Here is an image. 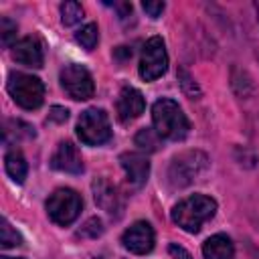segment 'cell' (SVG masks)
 I'll list each match as a JSON object with an SVG mask.
<instances>
[{"label": "cell", "mask_w": 259, "mask_h": 259, "mask_svg": "<svg viewBox=\"0 0 259 259\" xmlns=\"http://www.w3.org/2000/svg\"><path fill=\"white\" fill-rule=\"evenodd\" d=\"M113 6L117 8V12H119V16H121V18H125V16H130V14H132V4H130V2H115Z\"/></svg>", "instance_id": "26"}, {"label": "cell", "mask_w": 259, "mask_h": 259, "mask_svg": "<svg viewBox=\"0 0 259 259\" xmlns=\"http://www.w3.org/2000/svg\"><path fill=\"white\" fill-rule=\"evenodd\" d=\"M16 22H12L8 16H2L0 18V36H2V42L8 47V45H12L14 42V38H16ZM16 45V42H14Z\"/></svg>", "instance_id": "21"}, {"label": "cell", "mask_w": 259, "mask_h": 259, "mask_svg": "<svg viewBox=\"0 0 259 259\" xmlns=\"http://www.w3.org/2000/svg\"><path fill=\"white\" fill-rule=\"evenodd\" d=\"M136 146H140V148L146 150V152H156V150L162 146V138L158 136L156 130L142 127V130L136 134Z\"/></svg>", "instance_id": "17"}, {"label": "cell", "mask_w": 259, "mask_h": 259, "mask_svg": "<svg viewBox=\"0 0 259 259\" xmlns=\"http://www.w3.org/2000/svg\"><path fill=\"white\" fill-rule=\"evenodd\" d=\"M12 57L16 63L32 69H40L45 63V51L38 38L34 36H24L12 47Z\"/></svg>", "instance_id": "11"}, {"label": "cell", "mask_w": 259, "mask_h": 259, "mask_svg": "<svg viewBox=\"0 0 259 259\" xmlns=\"http://www.w3.org/2000/svg\"><path fill=\"white\" fill-rule=\"evenodd\" d=\"M217 212V200L206 194H192L182 198L172 208V221L186 233H198L206 221Z\"/></svg>", "instance_id": "1"}, {"label": "cell", "mask_w": 259, "mask_h": 259, "mask_svg": "<svg viewBox=\"0 0 259 259\" xmlns=\"http://www.w3.org/2000/svg\"><path fill=\"white\" fill-rule=\"evenodd\" d=\"M83 18V6L75 0H69V2H63L61 4V22L65 26H73L77 22H81Z\"/></svg>", "instance_id": "18"}, {"label": "cell", "mask_w": 259, "mask_h": 259, "mask_svg": "<svg viewBox=\"0 0 259 259\" xmlns=\"http://www.w3.org/2000/svg\"><path fill=\"white\" fill-rule=\"evenodd\" d=\"M4 166H6V172L8 176L14 180V182H24L26 174H28V164L22 156V152L18 148H10L4 156Z\"/></svg>", "instance_id": "16"}, {"label": "cell", "mask_w": 259, "mask_h": 259, "mask_svg": "<svg viewBox=\"0 0 259 259\" xmlns=\"http://www.w3.org/2000/svg\"><path fill=\"white\" fill-rule=\"evenodd\" d=\"M0 259H18V257H0Z\"/></svg>", "instance_id": "27"}, {"label": "cell", "mask_w": 259, "mask_h": 259, "mask_svg": "<svg viewBox=\"0 0 259 259\" xmlns=\"http://www.w3.org/2000/svg\"><path fill=\"white\" fill-rule=\"evenodd\" d=\"M202 255H204V259H233L235 257L233 241L223 233L212 235V237H208L204 241Z\"/></svg>", "instance_id": "15"}, {"label": "cell", "mask_w": 259, "mask_h": 259, "mask_svg": "<svg viewBox=\"0 0 259 259\" xmlns=\"http://www.w3.org/2000/svg\"><path fill=\"white\" fill-rule=\"evenodd\" d=\"M67 117H69V111H67L65 107H59V105H55V107L51 109V113H49V119H51V121H59V123L65 121Z\"/></svg>", "instance_id": "25"}, {"label": "cell", "mask_w": 259, "mask_h": 259, "mask_svg": "<svg viewBox=\"0 0 259 259\" xmlns=\"http://www.w3.org/2000/svg\"><path fill=\"white\" fill-rule=\"evenodd\" d=\"M61 87L67 91L71 99H77V101H85L93 97V91H95L93 77L83 65H67L61 71Z\"/></svg>", "instance_id": "8"}, {"label": "cell", "mask_w": 259, "mask_h": 259, "mask_svg": "<svg viewBox=\"0 0 259 259\" xmlns=\"http://www.w3.org/2000/svg\"><path fill=\"white\" fill-rule=\"evenodd\" d=\"M20 243H22V237L10 227V223L6 219H0V245L4 249H8V247H16Z\"/></svg>", "instance_id": "20"}, {"label": "cell", "mask_w": 259, "mask_h": 259, "mask_svg": "<svg viewBox=\"0 0 259 259\" xmlns=\"http://www.w3.org/2000/svg\"><path fill=\"white\" fill-rule=\"evenodd\" d=\"M119 164L125 172L127 182H132L134 186H142L148 180L150 174V162L144 154L140 152H125L119 156Z\"/></svg>", "instance_id": "14"}, {"label": "cell", "mask_w": 259, "mask_h": 259, "mask_svg": "<svg viewBox=\"0 0 259 259\" xmlns=\"http://www.w3.org/2000/svg\"><path fill=\"white\" fill-rule=\"evenodd\" d=\"M77 136L87 146H101L111 138L109 117L103 109L89 107L79 115L77 121Z\"/></svg>", "instance_id": "5"}, {"label": "cell", "mask_w": 259, "mask_h": 259, "mask_svg": "<svg viewBox=\"0 0 259 259\" xmlns=\"http://www.w3.org/2000/svg\"><path fill=\"white\" fill-rule=\"evenodd\" d=\"M208 166V158L202 152H184L180 156H176L170 162L168 168V182L174 188H182L188 186L190 182H194Z\"/></svg>", "instance_id": "4"}, {"label": "cell", "mask_w": 259, "mask_h": 259, "mask_svg": "<svg viewBox=\"0 0 259 259\" xmlns=\"http://www.w3.org/2000/svg\"><path fill=\"white\" fill-rule=\"evenodd\" d=\"M255 8H257V16H259V2H257V4H255Z\"/></svg>", "instance_id": "28"}, {"label": "cell", "mask_w": 259, "mask_h": 259, "mask_svg": "<svg viewBox=\"0 0 259 259\" xmlns=\"http://www.w3.org/2000/svg\"><path fill=\"white\" fill-rule=\"evenodd\" d=\"M51 166L59 172H69V174L83 172V160H81L77 146H73L71 142H59V146L51 158Z\"/></svg>", "instance_id": "13"}, {"label": "cell", "mask_w": 259, "mask_h": 259, "mask_svg": "<svg viewBox=\"0 0 259 259\" xmlns=\"http://www.w3.org/2000/svg\"><path fill=\"white\" fill-rule=\"evenodd\" d=\"M81 206H83V200L73 188H57L47 200L49 219L61 227L71 225L79 217Z\"/></svg>", "instance_id": "6"}, {"label": "cell", "mask_w": 259, "mask_h": 259, "mask_svg": "<svg viewBox=\"0 0 259 259\" xmlns=\"http://www.w3.org/2000/svg\"><path fill=\"white\" fill-rule=\"evenodd\" d=\"M142 8L146 10V14L148 16H152V18H158L162 12H164V8H166V4L164 2H160V0H146V2H142Z\"/></svg>", "instance_id": "23"}, {"label": "cell", "mask_w": 259, "mask_h": 259, "mask_svg": "<svg viewBox=\"0 0 259 259\" xmlns=\"http://www.w3.org/2000/svg\"><path fill=\"white\" fill-rule=\"evenodd\" d=\"M154 229L150 223L146 221H136L121 237V243L127 251L136 253V255H146L154 249Z\"/></svg>", "instance_id": "9"}, {"label": "cell", "mask_w": 259, "mask_h": 259, "mask_svg": "<svg viewBox=\"0 0 259 259\" xmlns=\"http://www.w3.org/2000/svg\"><path fill=\"white\" fill-rule=\"evenodd\" d=\"M152 121L158 136L164 140H184L190 130L188 117L172 99H158L152 105Z\"/></svg>", "instance_id": "2"}, {"label": "cell", "mask_w": 259, "mask_h": 259, "mask_svg": "<svg viewBox=\"0 0 259 259\" xmlns=\"http://www.w3.org/2000/svg\"><path fill=\"white\" fill-rule=\"evenodd\" d=\"M168 253H170V257H172V259H192V257H190V253H188L184 247L176 245V243L168 245Z\"/></svg>", "instance_id": "24"}, {"label": "cell", "mask_w": 259, "mask_h": 259, "mask_svg": "<svg viewBox=\"0 0 259 259\" xmlns=\"http://www.w3.org/2000/svg\"><path fill=\"white\" fill-rule=\"evenodd\" d=\"M75 40H77V42H79L83 49L93 51V49H95V45H97V40H99V30H97V24H93V22L85 24L81 30H77Z\"/></svg>", "instance_id": "19"}, {"label": "cell", "mask_w": 259, "mask_h": 259, "mask_svg": "<svg viewBox=\"0 0 259 259\" xmlns=\"http://www.w3.org/2000/svg\"><path fill=\"white\" fill-rule=\"evenodd\" d=\"M8 93L24 109H36L45 101V85L38 77L26 73H12L8 77Z\"/></svg>", "instance_id": "3"}, {"label": "cell", "mask_w": 259, "mask_h": 259, "mask_svg": "<svg viewBox=\"0 0 259 259\" xmlns=\"http://www.w3.org/2000/svg\"><path fill=\"white\" fill-rule=\"evenodd\" d=\"M93 196L95 202L111 217H119L123 210V198L117 192V188L113 184H109L105 178H97L93 180Z\"/></svg>", "instance_id": "12"}, {"label": "cell", "mask_w": 259, "mask_h": 259, "mask_svg": "<svg viewBox=\"0 0 259 259\" xmlns=\"http://www.w3.org/2000/svg\"><path fill=\"white\" fill-rule=\"evenodd\" d=\"M103 233V227H101V221L99 219H89L83 227H81V231H79V235H89V237H97V235H101Z\"/></svg>", "instance_id": "22"}, {"label": "cell", "mask_w": 259, "mask_h": 259, "mask_svg": "<svg viewBox=\"0 0 259 259\" xmlns=\"http://www.w3.org/2000/svg\"><path fill=\"white\" fill-rule=\"evenodd\" d=\"M168 69V55L164 40L160 36H152L146 40L140 57V77L144 81H156Z\"/></svg>", "instance_id": "7"}, {"label": "cell", "mask_w": 259, "mask_h": 259, "mask_svg": "<svg viewBox=\"0 0 259 259\" xmlns=\"http://www.w3.org/2000/svg\"><path fill=\"white\" fill-rule=\"evenodd\" d=\"M144 107H146V101H144V95L136 89V87H123L117 95V103H115V111H117V117L119 121L127 123L136 117H140L144 113Z\"/></svg>", "instance_id": "10"}]
</instances>
